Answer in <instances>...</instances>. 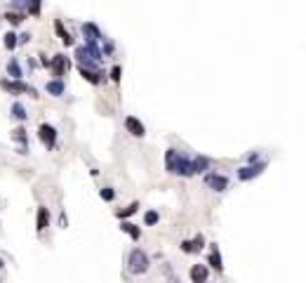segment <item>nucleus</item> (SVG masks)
Wrapping results in <instances>:
<instances>
[{
	"instance_id": "obj_19",
	"label": "nucleus",
	"mask_w": 306,
	"mask_h": 283,
	"mask_svg": "<svg viewBox=\"0 0 306 283\" xmlns=\"http://www.w3.org/2000/svg\"><path fill=\"white\" fill-rule=\"evenodd\" d=\"M210 163H212V160L207 158V156H193V175H200V173L207 175Z\"/></svg>"
},
{
	"instance_id": "obj_2",
	"label": "nucleus",
	"mask_w": 306,
	"mask_h": 283,
	"mask_svg": "<svg viewBox=\"0 0 306 283\" xmlns=\"http://www.w3.org/2000/svg\"><path fill=\"white\" fill-rule=\"evenodd\" d=\"M149 255L144 253L142 248H132L127 255V271L132 274V276H142V274H146L149 271Z\"/></svg>"
},
{
	"instance_id": "obj_13",
	"label": "nucleus",
	"mask_w": 306,
	"mask_h": 283,
	"mask_svg": "<svg viewBox=\"0 0 306 283\" xmlns=\"http://www.w3.org/2000/svg\"><path fill=\"white\" fill-rule=\"evenodd\" d=\"M80 71V76L88 80V83H92V85H99V83H104L106 80V73H104L102 69L99 71H90V69H78Z\"/></svg>"
},
{
	"instance_id": "obj_15",
	"label": "nucleus",
	"mask_w": 306,
	"mask_h": 283,
	"mask_svg": "<svg viewBox=\"0 0 306 283\" xmlns=\"http://www.w3.org/2000/svg\"><path fill=\"white\" fill-rule=\"evenodd\" d=\"M80 28H82V33H85V41H102V31H99V26H97V24H92V21H85Z\"/></svg>"
},
{
	"instance_id": "obj_12",
	"label": "nucleus",
	"mask_w": 306,
	"mask_h": 283,
	"mask_svg": "<svg viewBox=\"0 0 306 283\" xmlns=\"http://www.w3.org/2000/svg\"><path fill=\"white\" fill-rule=\"evenodd\" d=\"M203 246H205V238L200 234L196 236V238H186V241H182V253H200L203 250Z\"/></svg>"
},
{
	"instance_id": "obj_20",
	"label": "nucleus",
	"mask_w": 306,
	"mask_h": 283,
	"mask_svg": "<svg viewBox=\"0 0 306 283\" xmlns=\"http://www.w3.org/2000/svg\"><path fill=\"white\" fill-rule=\"evenodd\" d=\"M120 231L132 236V241H139L142 238V229L137 227V224H132V222H120Z\"/></svg>"
},
{
	"instance_id": "obj_7",
	"label": "nucleus",
	"mask_w": 306,
	"mask_h": 283,
	"mask_svg": "<svg viewBox=\"0 0 306 283\" xmlns=\"http://www.w3.org/2000/svg\"><path fill=\"white\" fill-rule=\"evenodd\" d=\"M203 180H205V184H207L212 191H217V193H222V191H226V189H229V177H226V175L207 173Z\"/></svg>"
},
{
	"instance_id": "obj_14",
	"label": "nucleus",
	"mask_w": 306,
	"mask_h": 283,
	"mask_svg": "<svg viewBox=\"0 0 306 283\" xmlns=\"http://www.w3.org/2000/svg\"><path fill=\"white\" fill-rule=\"evenodd\" d=\"M55 33L59 35V41L64 43L66 48H71V45H73V35L66 31V26H64V21H61V19H55Z\"/></svg>"
},
{
	"instance_id": "obj_9",
	"label": "nucleus",
	"mask_w": 306,
	"mask_h": 283,
	"mask_svg": "<svg viewBox=\"0 0 306 283\" xmlns=\"http://www.w3.org/2000/svg\"><path fill=\"white\" fill-rule=\"evenodd\" d=\"M189 276H191V283H207L210 281V267L207 264H193Z\"/></svg>"
},
{
	"instance_id": "obj_29",
	"label": "nucleus",
	"mask_w": 306,
	"mask_h": 283,
	"mask_svg": "<svg viewBox=\"0 0 306 283\" xmlns=\"http://www.w3.org/2000/svg\"><path fill=\"white\" fill-rule=\"evenodd\" d=\"M113 52H116V45H113L111 41H106L104 43V55H113Z\"/></svg>"
},
{
	"instance_id": "obj_5",
	"label": "nucleus",
	"mask_w": 306,
	"mask_h": 283,
	"mask_svg": "<svg viewBox=\"0 0 306 283\" xmlns=\"http://www.w3.org/2000/svg\"><path fill=\"white\" fill-rule=\"evenodd\" d=\"M38 139H40L42 144H45V149H55L57 146V128L50 123H40L38 125Z\"/></svg>"
},
{
	"instance_id": "obj_18",
	"label": "nucleus",
	"mask_w": 306,
	"mask_h": 283,
	"mask_svg": "<svg viewBox=\"0 0 306 283\" xmlns=\"http://www.w3.org/2000/svg\"><path fill=\"white\" fill-rule=\"evenodd\" d=\"M139 210V200H132V203H127L125 208H120V210H116V217L120 222H127V217H132V215Z\"/></svg>"
},
{
	"instance_id": "obj_11",
	"label": "nucleus",
	"mask_w": 306,
	"mask_h": 283,
	"mask_svg": "<svg viewBox=\"0 0 306 283\" xmlns=\"http://www.w3.org/2000/svg\"><path fill=\"white\" fill-rule=\"evenodd\" d=\"M48 227H50V210L45 206H40L38 208V213H35V231L42 234Z\"/></svg>"
},
{
	"instance_id": "obj_23",
	"label": "nucleus",
	"mask_w": 306,
	"mask_h": 283,
	"mask_svg": "<svg viewBox=\"0 0 306 283\" xmlns=\"http://www.w3.org/2000/svg\"><path fill=\"white\" fill-rule=\"evenodd\" d=\"M10 135H12V139H14V142H19L21 146H26L28 137H26V130H24V128H21V125H19V128H14V130L10 132Z\"/></svg>"
},
{
	"instance_id": "obj_24",
	"label": "nucleus",
	"mask_w": 306,
	"mask_h": 283,
	"mask_svg": "<svg viewBox=\"0 0 306 283\" xmlns=\"http://www.w3.org/2000/svg\"><path fill=\"white\" fill-rule=\"evenodd\" d=\"M5 19L10 21L12 26H19L21 21L26 19V14H21V12H10V10H7V12H5Z\"/></svg>"
},
{
	"instance_id": "obj_31",
	"label": "nucleus",
	"mask_w": 306,
	"mask_h": 283,
	"mask_svg": "<svg viewBox=\"0 0 306 283\" xmlns=\"http://www.w3.org/2000/svg\"><path fill=\"white\" fill-rule=\"evenodd\" d=\"M0 269H3V257H0Z\"/></svg>"
},
{
	"instance_id": "obj_17",
	"label": "nucleus",
	"mask_w": 306,
	"mask_h": 283,
	"mask_svg": "<svg viewBox=\"0 0 306 283\" xmlns=\"http://www.w3.org/2000/svg\"><path fill=\"white\" fill-rule=\"evenodd\" d=\"M45 90H48L52 97H61L64 92H66V83H64V80H57V78H52V80H48V83H45Z\"/></svg>"
},
{
	"instance_id": "obj_28",
	"label": "nucleus",
	"mask_w": 306,
	"mask_h": 283,
	"mask_svg": "<svg viewBox=\"0 0 306 283\" xmlns=\"http://www.w3.org/2000/svg\"><path fill=\"white\" fill-rule=\"evenodd\" d=\"M109 76H111V80H113V83H120V78H122V69H120V66H118V64H116V66H113V69H111V73H109Z\"/></svg>"
},
{
	"instance_id": "obj_27",
	"label": "nucleus",
	"mask_w": 306,
	"mask_h": 283,
	"mask_svg": "<svg viewBox=\"0 0 306 283\" xmlns=\"http://www.w3.org/2000/svg\"><path fill=\"white\" fill-rule=\"evenodd\" d=\"M99 196H102V200H106V203H111V200H116V191H113L111 187H102Z\"/></svg>"
},
{
	"instance_id": "obj_21",
	"label": "nucleus",
	"mask_w": 306,
	"mask_h": 283,
	"mask_svg": "<svg viewBox=\"0 0 306 283\" xmlns=\"http://www.w3.org/2000/svg\"><path fill=\"white\" fill-rule=\"evenodd\" d=\"M10 116L14 118V120H26L28 113H26V106L21 102H14L12 106H10Z\"/></svg>"
},
{
	"instance_id": "obj_1",
	"label": "nucleus",
	"mask_w": 306,
	"mask_h": 283,
	"mask_svg": "<svg viewBox=\"0 0 306 283\" xmlns=\"http://www.w3.org/2000/svg\"><path fill=\"white\" fill-rule=\"evenodd\" d=\"M165 170L170 175H179V177H193V158H189L186 153L177 151V149H167L165 151Z\"/></svg>"
},
{
	"instance_id": "obj_8",
	"label": "nucleus",
	"mask_w": 306,
	"mask_h": 283,
	"mask_svg": "<svg viewBox=\"0 0 306 283\" xmlns=\"http://www.w3.org/2000/svg\"><path fill=\"white\" fill-rule=\"evenodd\" d=\"M125 130H127L132 137H137V139H142L144 135H146V128H144V123L137 116H127V118H125Z\"/></svg>"
},
{
	"instance_id": "obj_30",
	"label": "nucleus",
	"mask_w": 306,
	"mask_h": 283,
	"mask_svg": "<svg viewBox=\"0 0 306 283\" xmlns=\"http://www.w3.org/2000/svg\"><path fill=\"white\" fill-rule=\"evenodd\" d=\"M31 38H33L31 33H21L19 35V45H26V43H31Z\"/></svg>"
},
{
	"instance_id": "obj_16",
	"label": "nucleus",
	"mask_w": 306,
	"mask_h": 283,
	"mask_svg": "<svg viewBox=\"0 0 306 283\" xmlns=\"http://www.w3.org/2000/svg\"><path fill=\"white\" fill-rule=\"evenodd\" d=\"M7 76L12 78V80H21V76H24V69H21V64L17 57H12V59L7 62Z\"/></svg>"
},
{
	"instance_id": "obj_25",
	"label": "nucleus",
	"mask_w": 306,
	"mask_h": 283,
	"mask_svg": "<svg viewBox=\"0 0 306 283\" xmlns=\"http://www.w3.org/2000/svg\"><path fill=\"white\" fill-rule=\"evenodd\" d=\"M26 12H28V14H33V17H40V12H42V5H40V3H35V0H28Z\"/></svg>"
},
{
	"instance_id": "obj_3",
	"label": "nucleus",
	"mask_w": 306,
	"mask_h": 283,
	"mask_svg": "<svg viewBox=\"0 0 306 283\" xmlns=\"http://www.w3.org/2000/svg\"><path fill=\"white\" fill-rule=\"evenodd\" d=\"M0 88L3 90H7L10 95H26V92H31V97H38V90H33L28 83H24V80H12V78H3L0 80Z\"/></svg>"
},
{
	"instance_id": "obj_6",
	"label": "nucleus",
	"mask_w": 306,
	"mask_h": 283,
	"mask_svg": "<svg viewBox=\"0 0 306 283\" xmlns=\"http://www.w3.org/2000/svg\"><path fill=\"white\" fill-rule=\"evenodd\" d=\"M266 170V160H259V163H247V166L238 168V180L240 182H247V180H254V177H259V175Z\"/></svg>"
},
{
	"instance_id": "obj_4",
	"label": "nucleus",
	"mask_w": 306,
	"mask_h": 283,
	"mask_svg": "<svg viewBox=\"0 0 306 283\" xmlns=\"http://www.w3.org/2000/svg\"><path fill=\"white\" fill-rule=\"evenodd\" d=\"M50 71H52V76H55L57 80H61V78L66 76L68 71H71V59H68V55H64V52H57V55L52 57Z\"/></svg>"
},
{
	"instance_id": "obj_26",
	"label": "nucleus",
	"mask_w": 306,
	"mask_h": 283,
	"mask_svg": "<svg viewBox=\"0 0 306 283\" xmlns=\"http://www.w3.org/2000/svg\"><path fill=\"white\" fill-rule=\"evenodd\" d=\"M158 220H160V215H158V210H149V213L144 215V222H146L149 227H153V224H158Z\"/></svg>"
},
{
	"instance_id": "obj_10",
	"label": "nucleus",
	"mask_w": 306,
	"mask_h": 283,
	"mask_svg": "<svg viewBox=\"0 0 306 283\" xmlns=\"http://www.w3.org/2000/svg\"><path fill=\"white\" fill-rule=\"evenodd\" d=\"M207 267H212L214 271H224V262H222V253H219L217 248V243H212V248H210V255H207Z\"/></svg>"
},
{
	"instance_id": "obj_22",
	"label": "nucleus",
	"mask_w": 306,
	"mask_h": 283,
	"mask_svg": "<svg viewBox=\"0 0 306 283\" xmlns=\"http://www.w3.org/2000/svg\"><path fill=\"white\" fill-rule=\"evenodd\" d=\"M3 45H5V50H10V52H12V50L19 45V35L14 33V31H7V33L3 35Z\"/></svg>"
}]
</instances>
